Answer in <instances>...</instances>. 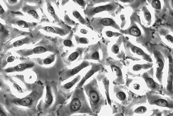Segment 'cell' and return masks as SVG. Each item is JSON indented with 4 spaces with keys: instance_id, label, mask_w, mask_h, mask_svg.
Returning <instances> with one entry per match:
<instances>
[{
    "instance_id": "cell-1",
    "label": "cell",
    "mask_w": 173,
    "mask_h": 116,
    "mask_svg": "<svg viewBox=\"0 0 173 116\" xmlns=\"http://www.w3.org/2000/svg\"><path fill=\"white\" fill-rule=\"evenodd\" d=\"M90 112V108L85 101L80 97L74 96L67 105L60 109L57 112L58 116H70L76 113Z\"/></svg>"
},
{
    "instance_id": "cell-2",
    "label": "cell",
    "mask_w": 173,
    "mask_h": 116,
    "mask_svg": "<svg viewBox=\"0 0 173 116\" xmlns=\"http://www.w3.org/2000/svg\"><path fill=\"white\" fill-rule=\"evenodd\" d=\"M33 91L30 95L21 98L17 99L13 101L15 104L23 108H31L34 105L38 98V94Z\"/></svg>"
},
{
    "instance_id": "cell-3",
    "label": "cell",
    "mask_w": 173,
    "mask_h": 116,
    "mask_svg": "<svg viewBox=\"0 0 173 116\" xmlns=\"http://www.w3.org/2000/svg\"><path fill=\"white\" fill-rule=\"evenodd\" d=\"M45 98L44 104V108L45 109L50 108L52 106L54 101V97L53 95L51 87L48 83L45 86Z\"/></svg>"
},
{
    "instance_id": "cell-4",
    "label": "cell",
    "mask_w": 173,
    "mask_h": 116,
    "mask_svg": "<svg viewBox=\"0 0 173 116\" xmlns=\"http://www.w3.org/2000/svg\"><path fill=\"white\" fill-rule=\"evenodd\" d=\"M34 66V64L33 63H19L14 67L8 68L5 70V72L10 73L13 72H20L25 71L28 69L33 67Z\"/></svg>"
},
{
    "instance_id": "cell-5",
    "label": "cell",
    "mask_w": 173,
    "mask_h": 116,
    "mask_svg": "<svg viewBox=\"0 0 173 116\" xmlns=\"http://www.w3.org/2000/svg\"><path fill=\"white\" fill-rule=\"evenodd\" d=\"M89 97L92 110L97 111L99 108L98 105L100 103V98L98 93L95 90H91L89 92Z\"/></svg>"
},
{
    "instance_id": "cell-6",
    "label": "cell",
    "mask_w": 173,
    "mask_h": 116,
    "mask_svg": "<svg viewBox=\"0 0 173 116\" xmlns=\"http://www.w3.org/2000/svg\"><path fill=\"white\" fill-rule=\"evenodd\" d=\"M88 64L87 63L83 62L81 63L80 65L74 68L73 69L70 70H68V71L65 72L64 75H63V79L64 80H66V79H69L71 77L74 76L75 74H77L80 71L83 69L84 68L88 66Z\"/></svg>"
},
{
    "instance_id": "cell-7",
    "label": "cell",
    "mask_w": 173,
    "mask_h": 116,
    "mask_svg": "<svg viewBox=\"0 0 173 116\" xmlns=\"http://www.w3.org/2000/svg\"><path fill=\"white\" fill-rule=\"evenodd\" d=\"M99 70V67H93L91 69V70H89L87 73H86V75L84 76L82 79L81 80L80 82H79V84H78V87H82L83 85H84L85 82L86 80L88 79L89 78L91 77L97 71Z\"/></svg>"
},
{
    "instance_id": "cell-8",
    "label": "cell",
    "mask_w": 173,
    "mask_h": 116,
    "mask_svg": "<svg viewBox=\"0 0 173 116\" xmlns=\"http://www.w3.org/2000/svg\"><path fill=\"white\" fill-rule=\"evenodd\" d=\"M80 78V76H78L74 78L72 80L65 84L63 85V88L65 90H69L73 87L74 85L79 81Z\"/></svg>"
},
{
    "instance_id": "cell-9",
    "label": "cell",
    "mask_w": 173,
    "mask_h": 116,
    "mask_svg": "<svg viewBox=\"0 0 173 116\" xmlns=\"http://www.w3.org/2000/svg\"><path fill=\"white\" fill-rule=\"evenodd\" d=\"M154 103L158 106L163 107H167L172 108V105L169 104V102L164 99H158L154 101Z\"/></svg>"
},
{
    "instance_id": "cell-10",
    "label": "cell",
    "mask_w": 173,
    "mask_h": 116,
    "mask_svg": "<svg viewBox=\"0 0 173 116\" xmlns=\"http://www.w3.org/2000/svg\"><path fill=\"white\" fill-rule=\"evenodd\" d=\"M173 88V73L172 68H171V70L169 71V74H168V78H167V90L169 91H172V90Z\"/></svg>"
},
{
    "instance_id": "cell-11",
    "label": "cell",
    "mask_w": 173,
    "mask_h": 116,
    "mask_svg": "<svg viewBox=\"0 0 173 116\" xmlns=\"http://www.w3.org/2000/svg\"><path fill=\"white\" fill-rule=\"evenodd\" d=\"M47 51V49L43 46H38L32 50V53L34 54H41Z\"/></svg>"
},
{
    "instance_id": "cell-12",
    "label": "cell",
    "mask_w": 173,
    "mask_h": 116,
    "mask_svg": "<svg viewBox=\"0 0 173 116\" xmlns=\"http://www.w3.org/2000/svg\"><path fill=\"white\" fill-rule=\"evenodd\" d=\"M113 7L111 5H105V6H99L96 7L94 10V11L96 13H100L105 10L110 11L113 9Z\"/></svg>"
},
{
    "instance_id": "cell-13",
    "label": "cell",
    "mask_w": 173,
    "mask_h": 116,
    "mask_svg": "<svg viewBox=\"0 0 173 116\" xmlns=\"http://www.w3.org/2000/svg\"><path fill=\"white\" fill-rule=\"evenodd\" d=\"M26 40H27V39L26 38L14 41L13 43V46L14 47H15V48H17V47L21 46L22 45H23L26 43Z\"/></svg>"
},
{
    "instance_id": "cell-14",
    "label": "cell",
    "mask_w": 173,
    "mask_h": 116,
    "mask_svg": "<svg viewBox=\"0 0 173 116\" xmlns=\"http://www.w3.org/2000/svg\"><path fill=\"white\" fill-rule=\"evenodd\" d=\"M157 69V75L159 76V74L162 70L164 67V63L161 60H158L156 62Z\"/></svg>"
},
{
    "instance_id": "cell-15",
    "label": "cell",
    "mask_w": 173,
    "mask_h": 116,
    "mask_svg": "<svg viewBox=\"0 0 173 116\" xmlns=\"http://www.w3.org/2000/svg\"><path fill=\"white\" fill-rule=\"evenodd\" d=\"M47 11H48V13L50 14V16L52 17H55L56 16L55 14V10L54 8H53L52 4L50 3H48L47 5Z\"/></svg>"
},
{
    "instance_id": "cell-16",
    "label": "cell",
    "mask_w": 173,
    "mask_h": 116,
    "mask_svg": "<svg viewBox=\"0 0 173 116\" xmlns=\"http://www.w3.org/2000/svg\"><path fill=\"white\" fill-rule=\"evenodd\" d=\"M43 30L45 31L48 32V33H58V30L55 28L51 27V26H46V27H44Z\"/></svg>"
},
{
    "instance_id": "cell-17",
    "label": "cell",
    "mask_w": 173,
    "mask_h": 116,
    "mask_svg": "<svg viewBox=\"0 0 173 116\" xmlns=\"http://www.w3.org/2000/svg\"><path fill=\"white\" fill-rule=\"evenodd\" d=\"M27 13L34 19H38L39 18V14L34 9H30L27 11Z\"/></svg>"
},
{
    "instance_id": "cell-18",
    "label": "cell",
    "mask_w": 173,
    "mask_h": 116,
    "mask_svg": "<svg viewBox=\"0 0 173 116\" xmlns=\"http://www.w3.org/2000/svg\"><path fill=\"white\" fill-rule=\"evenodd\" d=\"M101 23L104 26H109L113 23V21L110 18H104L101 21Z\"/></svg>"
},
{
    "instance_id": "cell-19",
    "label": "cell",
    "mask_w": 173,
    "mask_h": 116,
    "mask_svg": "<svg viewBox=\"0 0 173 116\" xmlns=\"http://www.w3.org/2000/svg\"><path fill=\"white\" fill-rule=\"evenodd\" d=\"M130 33L133 36H138L141 35V32L140 30L135 27H133L130 29Z\"/></svg>"
},
{
    "instance_id": "cell-20",
    "label": "cell",
    "mask_w": 173,
    "mask_h": 116,
    "mask_svg": "<svg viewBox=\"0 0 173 116\" xmlns=\"http://www.w3.org/2000/svg\"><path fill=\"white\" fill-rule=\"evenodd\" d=\"M17 25L18 27L22 28H28L29 27V25L25 21L23 20H18L17 22Z\"/></svg>"
},
{
    "instance_id": "cell-21",
    "label": "cell",
    "mask_w": 173,
    "mask_h": 116,
    "mask_svg": "<svg viewBox=\"0 0 173 116\" xmlns=\"http://www.w3.org/2000/svg\"><path fill=\"white\" fill-rule=\"evenodd\" d=\"M104 86L105 89L106 91V95H107V98L108 99V102L110 104L111 101H110V98L109 96V82L108 80H105L104 81Z\"/></svg>"
},
{
    "instance_id": "cell-22",
    "label": "cell",
    "mask_w": 173,
    "mask_h": 116,
    "mask_svg": "<svg viewBox=\"0 0 173 116\" xmlns=\"http://www.w3.org/2000/svg\"><path fill=\"white\" fill-rule=\"evenodd\" d=\"M146 82L147 85L152 89H155L156 87V83L151 78H147Z\"/></svg>"
},
{
    "instance_id": "cell-23",
    "label": "cell",
    "mask_w": 173,
    "mask_h": 116,
    "mask_svg": "<svg viewBox=\"0 0 173 116\" xmlns=\"http://www.w3.org/2000/svg\"><path fill=\"white\" fill-rule=\"evenodd\" d=\"M13 87L14 89L20 94H22L23 93V89L16 82H13L12 84Z\"/></svg>"
},
{
    "instance_id": "cell-24",
    "label": "cell",
    "mask_w": 173,
    "mask_h": 116,
    "mask_svg": "<svg viewBox=\"0 0 173 116\" xmlns=\"http://www.w3.org/2000/svg\"><path fill=\"white\" fill-rule=\"evenodd\" d=\"M147 111V108L145 106H140L135 110V112L137 114H143Z\"/></svg>"
},
{
    "instance_id": "cell-25",
    "label": "cell",
    "mask_w": 173,
    "mask_h": 116,
    "mask_svg": "<svg viewBox=\"0 0 173 116\" xmlns=\"http://www.w3.org/2000/svg\"><path fill=\"white\" fill-rule=\"evenodd\" d=\"M79 56V53L78 52H74L72 53L69 57V60L70 61H73L77 59Z\"/></svg>"
},
{
    "instance_id": "cell-26",
    "label": "cell",
    "mask_w": 173,
    "mask_h": 116,
    "mask_svg": "<svg viewBox=\"0 0 173 116\" xmlns=\"http://www.w3.org/2000/svg\"><path fill=\"white\" fill-rule=\"evenodd\" d=\"M113 71L115 72L116 76L120 77L122 76V72L120 68L116 66H113L112 67Z\"/></svg>"
},
{
    "instance_id": "cell-27",
    "label": "cell",
    "mask_w": 173,
    "mask_h": 116,
    "mask_svg": "<svg viewBox=\"0 0 173 116\" xmlns=\"http://www.w3.org/2000/svg\"><path fill=\"white\" fill-rule=\"evenodd\" d=\"M132 51H133L134 53L138 54V55H142L144 54L143 51H142V49H141L140 48H138V47H134L132 49Z\"/></svg>"
},
{
    "instance_id": "cell-28",
    "label": "cell",
    "mask_w": 173,
    "mask_h": 116,
    "mask_svg": "<svg viewBox=\"0 0 173 116\" xmlns=\"http://www.w3.org/2000/svg\"><path fill=\"white\" fill-rule=\"evenodd\" d=\"M53 58L52 57H49L45 58L43 60V63L45 65H50L53 62Z\"/></svg>"
},
{
    "instance_id": "cell-29",
    "label": "cell",
    "mask_w": 173,
    "mask_h": 116,
    "mask_svg": "<svg viewBox=\"0 0 173 116\" xmlns=\"http://www.w3.org/2000/svg\"><path fill=\"white\" fill-rule=\"evenodd\" d=\"M116 97H117V98L119 99L120 100L123 101L126 98V95L123 92L120 91L117 93Z\"/></svg>"
},
{
    "instance_id": "cell-30",
    "label": "cell",
    "mask_w": 173,
    "mask_h": 116,
    "mask_svg": "<svg viewBox=\"0 0 173 116\" xmlns=\"http://www.w3.org/2000/svg\"><path fill=\"white\" fill-rule=\"evenodd\" d=\"M63 44L65 46L67 47H70L72 45V41L71 40L69 39H66L65 40L63 41Z\"/></svg>"
},
{
    "instance_id": "cell-31",
    "label": "cell",
    "mask_w": 173,
    "mask_h": 116,
    "mask_svg": "<svg viewBox=\"0 0 173 116\" xmlns=\"http://www.w3.org/2000/svg\"><path fill=\"white\" fill-rule=\"evenodd\" d=\"M0 116H8L6 110L1 105H0Z\"/></svg>"
},
{
    "instance_id": "cell-32",
    "label": "cell",
    "mask_w": 173,
    "mask_h": 116,
    "mask_svg": "<svg viewBox=\"0 0 173 116\" xmlns=\"http://www.w3.org/2000/svg\"><path fill=\"white\" fill-rule=\"evenodd\" d=\"M152 5L155 8L160 9L161 8V3L159 1H152Z\"/></svg>"
},
{
    "instance_id": "cell-33",
    "label": "cell",
    "mask_w": 173,
    "mask_h": 116,
    "mask_svg": "<svg viewBox=\"0 0 173 116\" xmlns=\"http://www.w3.org/2000/svg\"><path fill=\"white\" fill-rule=\"evenodd\" d=\"M112 51L113 53H115V54H117L119 51V47L117 45H114L112 48Z\"/></svg>"
},
{
    "instance_id": "cell-34",
    "label": "cell",
    "mask_w": 173,
    "mask_h": 116,
    "mask_svg": "<svg viewBox=\"0 0 173 116\" xmlns=\"http://www.w3.org/2000/svg\"><path fill=\"white\" fill-rule=\"evenodd\" d=\"M142 67L141 65L139 64H136V65H134L133 67V70L134 71H138L141 70L142 69Z\"/></svg>"
},
{
    "instance_id": "cell-35",
    "label": "cell",
    "mask_w": 173,
    "mask_h": 116,
    "mask_svg": "<svg viewBox=\"0 0 173 116\" xmlns=\"http://www.w3.org/2000/svg\"><path fill=\"white\" fill-rule=\"evenodd\" d=\"M15 57L13 55H10L7 58V61L8 63H12L15 60Z\"/></svg>"
},
{
    "instance_id": "cell-36",
    "label": "cell",
    "mask_w": 173,
    "mask_h": 116,
    "mask_svg": "<svg viewBox=\"0 0 173 116\" xmlns=\"http://www.w3.org/2000/svg\"><path fill=\"white\" fill-rule=\"evenodd\" d=\"M73 16H74L75 18H77V19H81V18H82L81 14H80V13H79L78 11H74V12H73Z\"/></svg>"
},
{
    "instance_id": "cell-37",
    "label": "cell",
    "mask_w": 173,
    "mask_h": 116,
    "mask_svg": "<svg viewBox=\"0 0 173 116\" xmlns=\"http://www.w3.org/2000/svg\"><path fill=\"white\" fill-rule=\"evenodd\" d=\"M93 58L95 60H98L99 59V54L98 52H95L92 55Z\"/></svg>"
},
{
    "instance_id": "cell-38",
    "label": "cell",
    "mask_w": 173,
    "mask_h": 116,
    "mask_svg": "<svg viewBox=\"0 0 173 116\" xmlns=\"http://www.w3.org/2000/svg\"><path fill=\"white\" fill-rule=\"evenodd\" d=\"M79 41L82 44H87V39L85 38H81L79 39Z\"/></svg>"
},
{
    "instance_id": "cell-39",
    "label": "cell",
    "mask_w": 173,
    "mask_h": 116,
    "mask_svg": "<svg viewBox=\"0 0 173 116\" xmlns=\"http://www.w3.org/2000/svg\"><path fill=\"white\" fill-rule=\"evenodd\" d=\"M145 19L147 21H149L151 19V15L149 12H146L145 14Z\"/></svg>"
},
{
    "instance_id": "cell-40",
    "label": "cell",
    "mask_w": 173,
    "mask_h": 116,
    "mask_svg": "<svg viewBox=\"0 0 173 116\" xmlns=\"http://www.w3.org/2000/svg\"><path fill=\"white\" fill-rule=\"evenodd\" d=\"M5 31H6V30H5V27L0 22V33L4 32Z\"/></svg>"
},
{
    "instance_id": "cell-41",
    "label": "cell",
    "mask_w": 173,
    "mask_h": 116,
    "mask_svg": "<svg viewBox=\"0 0 173 116\" xmlns=\"http://www.w3.org/2000/svg\"><path fill=\"white\" fill-rule=\"evenodd\" d=\"M5 12V10L3 8L1 4V3H0V16L4 14Z\"/></svg>"
},
{
    "instance_id": "cell-42",
    "label": "cell",
    "mask_w": 173,
    "mask_h": 116,
    "mask_svg": "<svg viewBox=\"0 0 173 116\" xmlns=\"http://www.w3.org/2000/svg\"><path fill=\"white\" fill-rule=\"evenodd\" d=\"M75 1L77 2V3L79 4L80 6H83L84 5V1H82V0H78V1Z\"/></svg>"
},
{
    "instance_id": "cell-43",
    "label": "cell",
    "mask_w": 173,
    "mask_h": 116,
    "mask_svg": "<svg viewBox=\"0 0 173 116\" xmlns=\"http://www.w3.org/2000/svg\"><path fill=\"white\" fill-rule=\"evenodd\" d=\"M167 39L169 41H171L172 43L173 41V37L170 35H168L167 36Z\"/></svg>"
},
{
    "instance_id": "cell-44",
    "label": "cell",
    "mask_w": 173,
    "mask_h": 116,
    "mask_svg": "<svg viewBox=\"0 0 173 116\" xmlns=\"http://www.w3.org/2000/svg\"><path fill=\"white\" fill-rule=\"evenodd\" d=\"M8 1L9 2V3L13 4L17 3L18 1L17 0H10V1Z\"/></svg>"
},
{
    "instance_id": "cell-45",
    "label": "cell",
    "mask_w": 173,
    "mask_h": 116,
    "mask_svg": "<svg viewBox=\"0 0 173 116\" xmlns=\"http://www.w3.org/2000/svg\"><path fill=\"white\" fill-rule=\"evenodd\" d=\"M106 36H108V37H112L113 36V33L111 31H107L106 33Z\"/></svg>"
},
{
    "instance_id": "cell-46",
    "label": "cell",
    "mask_w": 173,
    "mask_h": 116,
    "mask_svg": "<svg viewBox=\"0 0 173 116\" xmlns=\"http://www.w3.org/2000/svg\"><path fill=\"white\" fill-rule=\"evenodd\" d=\"M80 32L81 33H82V34H86V33H87V31L86 30H85V29H82V30H80Z\"/></svg>"
},
{
    "instance_id": "cell-47",
    "label": "cell",
    "mask_w": 173,
    "mask_h": 116,
    "mask_svg": "<svg viewBox=\"0 0 173 116\" xmlns=\"http://www.w3.org/2000/svg\"><path fill=\"white\" fill-rule=\"evenodd\" d=\"M3 86V83L2 82L1 80V79H0V88L2 87Z\"/></svg>"
},
{
    "instance_id": "cell-48",
    "label": "cell",
    "mask_w": 173,
    "mask_h": 116,
    "mask_svg": "<svg viewBox=\"0 0 173 116\" xmlns=\"http://www.w3.org/2000/svg\"><path fill=\"white\" fill-rule=\"evenodd\" d=\"M123 1V2H130V1H126V0H122V1Z\"/></svg>"
},
{
    "instance_id": "cell-49",
    "label": "cell",
    "mask_w": 173,
    "mask_h": 116,
    "mask_svg": "<svg viewBox=\"0 0 173 116\" xmlns=\"http://www.w3.org/2000/svg\"></svg>"
}]
</instances>
